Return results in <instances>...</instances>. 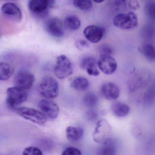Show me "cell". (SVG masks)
<instances>
[{
  "instance_id": "cell-24",
  "label": "cell",
  "mask_w": 155,
  "mask_h": 155,
  "mask_svg": "<svg viewBox=\"0 0 155 155\" xmlns=\"http://www.w3.org/2000/svg\"><path fill=\"white\" fill-rule=\"evenodd\" d=\"M73 5L77 8L82 11H88L92 7L91 0H73Z\"/></svg>"
},
{
  "instance_id": "cell-23",
  "label": "cell",
  "mask_w": 155,
  "mask_h": 155,
  "mask_svg": "<svg viewBox=\"0 0 155 155\" xmlns=\"http://www.w3.org/2000/svg\"><path fill=\"white\" fill-rule=\"evenodd\" d=\"M98 98L97 96L93 92H89L84 96L83 103L84 105L88 108H92L95 107L97 105Z\"/></svg>"
},
{
  "instance_id": "cell-14",
  "label": "cell",
  "mask_w": 155,
  "mask_h": 155,
  "mask_svg": "<svg viewBox=\"0 0 155 155\" xmlns=\"http://www.w3.org/2000/svg\"><path fill=\"white\" fill-rule=\"evenodd\" d=\"M80 67L85 70L90 76H98L100 72L97 68V62L95 58L92 57H86L81 61Z\"/></svg>"
},
{
  "instance_id": "cell-21",
  "label": "cell",
  "mask_w": 155,
  "mask_h": 155,
  "mask_svg": "<svg viewBox=\"0 0 155 155\" xmlns=\"http://www.w3.org/2000/svg\"><path fill=\"white\" fill-rule=\"evenodd\" d=\"M14 72V68L6 62H0V81L8 80Z\"/></svg>"
},
{
  "instance_id": "cell-28",
  "label": "cell",
  "mask_w": 155,
  "mask_h": 155,
  "mask_svg": "<svg viewBox=\"0 0 155 155\" xmlns=\"http://www.w3.org/2000/svg\"><path fill=\"white\" fill-rule=\"evenodd\" d=\"M145 12L148 16L151 18H155V4L154 2H148L145 6Z\"/></svg>"
},
{
  "instance_id": "cell-31",
  "label": "cell",
  "mask_w": 155,
  "mask_h": 155,
  "mask_svg": "<svg viewBox=\"0 0 155 155\" xmlns=\"http://www.w3.org/2000/svg\"><path fill=\"white\" fill-rule=\"evenodd\" d=\"M86 119L91 122H94L98 118V113L93 110H88L86 113Z\"/></svg>"
},
{
  "instance_id": "cell-9",
  "label": "cell",
  "mask_w": 155,
  "mask_h": 155,
  "mask_svg": "<svg viewBox=\"0 0 155 155\" xmlns=\"http://www.w3.org/2000/svg\"><path fill=\"white\" fill-rule=\"evenodd\" d=\"M38 107L46 117L51 120L56 119L59 113V108L54 101L42 99L38 102Z\"/></svg>"
},
{
  "instance_id": "cell-26",
  "label": "cell",
  "mask_w": 155,
  "mask_h": 155,
  "mask_svg": "<svg viewBox=\"0 0 155 155\" xmlns=\"http://www.w3.org/2000/svg\"><path fill=\"white\" fill-rule=\"evenodd\" d=\"M24 155H42V151L37 147H30L25 148L23 151Z\"/></svg>"
},
{
  "instance_id": "cell-17",
  "label": "cell",
  "mask_w": 155,
  "mask_h": 155,
  "mask_svg": "<svg viewBox=\"0 0 155 155\" xmlns=\"http://www.w3.org/2000/svg\"><path fill=\"white\" fill-rule=\"evenodd\" d=\"M111 110L112 113L116 117H123L128 115L130 109L126 103L120 101H116L111 105Z\"/></svg>"
},
{
  "instance_id": "cell-27",
  "label": "cell",
  "mask_w": 155,
  "mask_h": 155,
  "mask_svg": "<svg viewBox=\"0 0 155 155\" xmlns=\"http://www.w3.org/2000/svg\"><path fill=\"white\" fill-rule=\"evenodd\" d=\"M100 56H111L113 53V50L111 47L107 44H102L99 48Z\"/></svg>"
},
{
  "instance_id": "cell-2",
  "label": "cell",
  "mask_w": 155,
  "mask_h": 155,
  "mask_svg": "<svg viewBox=\"0 0 155 155\" xmlns=\"http://www.w3.org/2000/svg\"><path fill=\"white\" fill-rule=\"evenodd\" d=\"M113 23L115 27L120 29H132L137 26V17L133 12L120 13L114 17Z\"/></svg>"
},
{
  "instance_id": "cell-11",
  "label": "cell",
  "mask_w": 155,
  "mask_h": 155,
  "mask_svg": "<svg viewBox=\"0 0 155 155\" xmlns=\"http://www.w3.org/2000/svg\"><path fill=\"white\" fill-rule=\"evenodd\" d=\"M45 28L48 34L55 38H61L65 34L63 24L57 18H52L48 19Z\"/></svg>"
},
{
  "instance_id": "cell-5",
  "label": "cell",
  "mask_w": 155,
  "mask_h": 155,
  "mask_svg": "<svg viewBox=\"0 0 155 155\" xmlns=\"http://www.w3.org/2000/svg\"><path fill=\"white\" fill-rule=\"evenodd\" d=\"M28 96L26 91L17 87H12L7 91V103L12 108H15L24 103L28 99Z\"/></svg>"
},
{
  "instance_id": "cell-7",
  "label": "cell",
  "mask_w": 155,
  "mask_h": 155,
  "mask_svg": "<svg viewBox=\"0 0 155 155\" xmlns=\"http://www.w3.org/2000/svg\"><path fill=\"white\" fill-rule=\"evenodd\" d=\"M56 0H30L28 8L31 12L39 16H46L48 9L54 7Z\"/></svg>"
},
{
  "instance_id": "cell-32",
  "label": "cell",
  "mask_w": 155,
  "mask_h": 155,
  "mask_svg": "<svg viewBox=\"0 0 155 155\" xmlns=\"http://www.w3.org/2000/svg\"><path fill=\"white\" fill-rule=\"evenodd\" d=\"M76 47L80 50H82L84 49L88 48L90 47V45L88 42L84 40H78L76 42Z\"/></svg>"
},
{
  "instance_id": "cell-4",
  "label": "cell",
  "mask_w": 155,
  "mask_h": 155,
  "mask_svg": "<svg viewBox=\"0 0 155 155\" xmlns=\"http://www.w3.org/2000/svg\"><path fill=\"white\" fill-rule=\"evenodd\" d=\"M15 110L17 114L26 119L36 124H45L47 121L46 116L39 110L27 107H17Z\"/></svg>"
},
{
  "instance_id": "cell-33",
  "label": "cell",
  "mask_w": 155,
  "mask_h": 155,
  "mask_svg": "<svg viewBox=\"0 0 155 155\" xmlns=\"http://www.w3.org/2000/svg\"><path fill=\"white\" fill-rule=\"evenodd\" d=\"M93 1L96 3H100L105 1V0H93Z\"/></svg>"
},
{
  "instance_id": "cell-22",
  "label": "cell",
  "mask_w": 155,
  "mask_h": 155,
  "mask_svg": "<svg viewBox=\"0 0 155 155\" xmlns=\"http://www.w3.org/2000/svg\"><path fill=\"white\" fill-rule=\"evenodd\" d=\"M116 4L118 6L130 10H137L140 8L137 0H116Z\"/></svg>"
},
{
  "instance_id": "cell-6",
  "label": "cell",
  "mask_w": 155,
  "mask_h": 155,
  "mask_svg": "<svg viewBox=\"0 0 155 155\" xmlns=\"http://www.w3.org/2000/svg\"><path fill=\"white\" fill-rule=\"evenodd\" d=\"M111 131V127L107 120H100L96 124L92 134L93 140L97 143L105 144L110 139Z\"/></svg>"
},
{
  "instance_id": "cell-18",
  "label": "cell",
  "mask_w": 155,
  "mask_h": 155,
  "mask_svg": "<svg viewBox=\"0 0 155 155\" xmlns=\"http://www.w3.org/2000/svg\"><path fill=\"white\" fill-rule=\"evenodd\" d=\"M71 87L78 91H86L89 87V82L87 78L77 77L71 81Z\"/></svg>"
},
{
  "instance_id": "cell-12",
  "label": "cell",
  "mask_w": 155,
  "mask_h": 155,
  "mask_svg": "<svg viewBox=\"0 0 155 155\" xmlns=\"http://www.w3.org/2000/svg\"><path fill=\"white\" fill-rule=\"evenodd\" d=\"M3 15L9 18L16 21H20L22 19V12L18 5L12 2L4 3L1 8Z\"/></svg>"
},
{
  "instance_id": "cell-3",
  "label": "cell",
  "mask_w": 155,
  "mask_h": 155,
  "mask_svg": "<svg viewBox=\"0 0 155 155\" xmlns=\"http://www.w3.org/2000/svg\"><path fill=\"white\" fill-rule=\"evenodd\" d=\"M73 66L66 55H61L57 58L54 68L56 77L60 79H64L73 73Z\"/></svg>"
},
{
  "instance_id": "cell-8",
  "label": "cell",
  "mask_w": 155,
  "mask_h": 155,
  "mask_svg": "<svg viewBox=\"0 0 155 155\" xmlns=\"http://www.w3.org/2000/svg\"><path fill=\"white\" fill-rule=\"evenodd\" d=\"M34 81L35 78L32 73L28 71L21 70L15 75L14 84L15 87L26 91L31 88Z\"/></svg>"
},
{
  "instance_id": "cell-10",
  "label": "cell",
  "mask_w": 155,
  "mask_h": 155,
  "mask_svg": "<svg viewBox=\"0 0 155 155\" xmlns=\"http://www.w3.org/2000/svg\"><path fill=\"white\" fill-rule=\"evenodd\" d=\"M99 68L104 74L110 75L117 70V63L111 56H100L97 62Z\"/></svg>"
},
{
  "instance_id": "cell-29",
  "label": "cell",
  "mask_w": 155,
  "mask_h": 155,
  "mask_svg": "<svg viewBox=\"0 0 155 155\" xmlns=\"http://www.w3.org/2000/svg\"><path fill=\"white\" fill-rule=\"evenodd\" d=\"M81 151L79 149L72 147L66 148L62 153V155H81Z\"/></svg>"
},
{
  "instance_id": "cell-13",
  "label": "cell",
  "mask_w": 155,
  "mask_h": 155,
  "mask_svg": "<svg viewBox=\"0 0 155 155\" xmlns=\"http://www.w3.org/2000/svg\"><path fill=\"white\" fill-rule=\"evenodd\" d=\"M83 34L89 42L97 43L101 40L104 34V31L101 28L98 26L90 25L84 29Z\"/></svg>"
},
{
  "instance_id": "cell-19",
  "label": "cell",
  "mask_w": 155,
  "mask_h": 155,
  "mask_svg": "<svg viewBox=\"0 0 155 155\" xmlns=\"http://www.w3.org/2000/svg\"><path fill=\"white\" fill-rule=\"evenodd\" d=\"M139 50L147 60L153 61L155 59V49L151 44L146 43L141 45Z\"/></svg>"
},
{
  "instance_id": "cell-25",
  "label": "cell",
  "mask_w": 155,
  "mask_h": 155,
  "mask_svg": "<svg viewBox=\"0 0 155 155\" xmlns=\"http://www.w3.org/2000/svg\"><path fill=\"white\" fill-rule=\"evenodd\" d=\"M105 146L101 149L100 154L101 155H113L115 154V149L112 145H111L110 140H108L104 144Z\"/></svg>"
},
{
  "instance_id": "cell-30",
  "label": "cell",
  "mask_w": 155,
  "mask_h": 155,
  "mask_svg": "<svg viewBox=\"0 0 155 155\" xmlns=\"http://www.w3.org/2000/svg\"><path fill=\"white\" fill-rule=\"evenodd\" d=\"M154 87H150L145 94L144 99L147 104H151L154 100Z\"/></svg>"
},
{
  "instance_id": "cell-15",
  "label": "cell",
  "mask_w": 155,
  "mask_h": 155,
  "mask_svg": "<svg viewBox=\"0 0 155 155\" xmlns=\"http://www.w3.org/2000/svg\"><path fill=\"white\" fill-rule=\"evenodd\" d=\"M101 92L103 97L109 100H115L119 97V89L117 85L111 82L103 84L101 87Z\"/></svg>"
},
{
  "instance_id": "cell-1",
  "label": "cell",
  "mask_w": 155,
  "mask_h": 155,
  "mask_svg": "<svg viewBox=\"0 0 155 155\" xmlns=\"http://www.w3.org/2000/svg\"><path fill=\"white\" fill-rule=\"evenodd\" d=\"M39 90L41 95L46 98H55L59 92L58 83L53 77L46 76L41 81Z\"/></svg>"
},
{
  "instance_id": "cell-20",
  "label": "cell",
  "mask_w": 155,
  "mask_h": 155,
  "mask_svg": "<svg viewBox=\"0 0 155 155\" xmlns=\"http://www.w3.org/2000/svg\"><path fill=\"white\" fill-rule=\"evenodd\" d=\"M81 24L80 20L75 15L68 16L64 20V26L70 31H76L78 29Z\"/></svg>"
},
{
  "instance_id": "cell-16",
  "label": "cell",
  "mask_w": 155,
  "mask_h": 155,
  "mask_svg": "<svg viewBox=\"0 0 155 155\" xmlns=\"http://www.w3.org/2000/svg\"><path fill=\"white\" fill-rule=\"evenodd\" d=\"M66 134L67 138L69 141L77 142L83 137L84 130L81 127L70 126L66 129Z\"/></svg>"
}]
</instances>
